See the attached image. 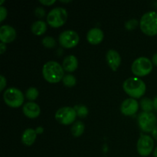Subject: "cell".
Segmentation results:
<instances>
[{"label": "cell", "mask_w": 157, "mask_h": 157, "mask_svg": "<svg viewBox=\"0 0 157 157\" xmlns=\"http://www.w3.org/2000/svg\"><path fill=\"white\" fill-rule=\"evenodd\" d=\"M42 75L44 79L49 83H58L63 79L64 70L62 66L55 61H50L44 64Z\"/></svg>", "instance_id": "1"}, {"label": "cell", "mask_w": 157, "mask_h": 157, "mask_svg": "<svg viewBox=\"0 0 157 157\" xmlns=\"http://www.w3.org/2000/svg\"><path fill=\"white\" fill-rule=\"evenodd\" d=\"M124 91L133 98H140L145 94L147 87L144 81L139 78H129L123 84Z\"/></svg>", "instance_id": "2"}, {"label": "cell", "mask_w": 157, "mask_h": 157, "mask_svg": "<svg viewBox=\"0 0 157 157\" xmlns=\"http://www.w3.org/2000/svg\"><path fill=\"white\" fill-rule=\"evenodd\" d=\"M140 29L149 36L157 35V12L150 11L142 16L140 22Z\"/></svg>", "instance_id": "3"}, {"label": "cell", "mask_w": 157, "mask_h": 157, "mask_svg": "<svg viewBox=\"0 0 157 157\" xmlns=\"http://www.w3.org/2000/svg\"><path fill=\"white\" fill-rule=\"evenodd\" d=\"M3 99L9 107L16 108L22 105L25 98L21 90L15 87H9L3 94Z\"/></svg>", "instance_id": "4"}, {"label": "cell", "mask_w": 157, "mask_h": 157, "mask_svg": "<svg viewBox=\"0 0 157 157\" xmlns=\"http://www.w3.org/2000/svg\"><path fill=\"white\" fill-rule=\"evenodd\" d=\"M131 70L135 76H146L153 71V62L146 57H140L133 61L131 66Z\"/></svg>", "instance_id": "5"}, {"label": "cell", "mask_w": 157, "mask_h": 157, "mask_svg": "<svg viewBox=\"0 0 157 157\" xmlns=\"http://www.w3.org/2000/svg\"><path fill=\"white\" fill-rule=\"evenodd\" d=\"M67 19V12L65 9L56 7L52 9L47 15V22L53 28L62 26Z\"/></svg>", "instance_id": "6"}, {"label": "cell", "mask_w": 157, "mask_h": 157, "mask_svg": "<svg viewBox=\"0 0 157 157\" xmlns=\"http://www.w3.org/2000/svg\"><path fill=\"white\" fill-rule=\"evenodd\" d=\"M157 118L153 113L141 112L138 116V124L141 130L146 133H152L156 128Z\"/></svg>", "instance_id": "7"}, {"label": "cell", "mask_w": 157, "mask_h": 157, "mask_svg": "<svg viewBox=\"0 0 157 157\" xmlns=\"http://www.w3.org/2000/svg\"><path fill=\"white\" fill-rule=\"evenodd\" d=\"M77 117L76 110L71 107H64L58 109L55 113V119L63 125H70L75 121Z\"/></svg>", "instance_id": "8"}, {"label": "cell", "mask_w": 157, "mask_h": 157, "mask_svg": "<svg viewBox=\"0 0 157 157\" xmlns=\"http://www.w3.org/2000/svg\"><path fill=\"white\" fill-rule=\"evenodd\" d=\"M154 147L153 139L149 135L141 134L137 141V152L140 156H148L153 152Z\"/></svg>", "instance_id": "9"}, {"label": "cell", "mask_w": 157, "mask_h": 157, "mask_svg": "<svg viewBox=\"0 0 157 157\" xmlns=\"http://www.w3.org/2000/svg\"><path fill=\"white\" fill-rule=\"evenodd\" d=\"M59 43L65 48H71L75 47L79 42V35L73 30H66L61 32L59 35Z\"/></svg>", "instance_id": "10"}, {"label": "cell", "mask_w": 157, "mask_h": 157, "mask_svg": "<svg viewBox=\"0 0 157 157\" xmlns=\"http://www.w3.org/2000/svg\"><path fill=\"white\" fill-rule=\"evenodd\" d=\"M139 104L134 98H127L124 100L121 106V113L126 116H132L137 112Z\"/></svg>", "instance_id": "11"}, {"label": "cell", "mask_w": 157, "mask_h": 157, "mask_svg": "<svg viewBox=\"0 0 157 157\" xmlns=\"http://www.w3.org/2000/svg\"><path fill=\"white\" fill-rule=\"evenodd\" d=\"M16 38L15 29L9 25H4L0 28V40L2 42L7 44L13 41Z\"/></svg>", "instance_id": "12"}, {"label": "cell", "mask_w": 157, "mask_h": 157, "mask_svg": "<svg viewBox=\"0 0 157 157\" xmlns=\"http://www.w3.org/2000/svg\"><path fill=\"white\" fill-rule=\"evenodd\" d=\"M106 58L109 67L113 71H116L121 63V57L120 54L113 49H110L106 55Z\"/></svg>", "instance_id": "13"}, {"label": "cell", "mask_w": 157, "mask_h": 157, "mask_svg": "<svg viewBox=\"0 0 157 157\" xmlns=\"http://www.w3.org/2000/svg\"><path fill=\"white\" fill-rule=\"evenodd\" d=\"M23 113L30 119H34L39 116L41 113V109L40 107L35 102H28L23 106L22 109Z\"/></svg>", "instance_id": "14"}, {"label": "cell", "mask_w": 157, "mask_h": 157, "mask_svg": "<svg viewBox=\"0 0 157 157\" xmlns=\"http://www.w3.org/2000/svg\"><path fill=\"white\" fill-rule=\"evenodd\" d=\"M104 32L99 28L90 29L87 34V39L91 44H98L104 39Z\"/></svg>", "instance_id": "15"}, {"label": "cell", "mask_w": 157, "mask_h": 157, "mask_svg": "<svg viewBox=\"0 0 157 157\" xmlns=\"http://www.w3.org/2000/svg\"><path fill=\"white\" fill-rule=\"evenodd\" d=\"M78 66V61L75 55H68L63 61L62 67L67 72H73Z\"/></svg>", "instance_id": "16"}, {"label": "cell", "mask_w": 157, "mask_h": 157, "mask_svg": "<svg viewBox=\"0 0 157 157\" xmlns=\"http://www.w3.org/2000/svg\"><path fill=\"white\" fill-rule=\"evenodd\" d=\"M36 137V131L32 128H28L23 132L22 136H21V141H22V144L25 146H31L35 143Z\"/></svg>", "instance_id": "17"}, {"label": "cell", "mask_w": 157, "mask_h": 157, "mask_svg": "<svg viewBox=\"0 0 157 157\" xmlns=\"http://www.w3.org/2000/svg\"><path fill=\"white\" fill-rule=\"evenodd\" d=\"M31 30L35 35H41L47 30V25L42 20H38L32 25Z\"/></svg>", "instance_id": "18"}, {"label": "cell", "mask_w": 157, "mask_h": 157, "mask_svg": "<svg viewBox=\"0 0 157 157\" xmlns=\"http://www.w3.org/2000/svg\"><path fill=\"white\" fill-rule=\"evenodd\" d=\"M140 106L144 112H147V113H152V111L154 109L153 101H152L150 98H144L141 99Z\"/></svg>", "instance_id": "19"}, {"label": "cell", "mask_w": 157, "mask_h": 157, "mask_svg": "<svg viewBox=\"0 0 157 157\" xmlns=\"http://www.w3.org/2000/svg\"><path fill=\"white\" fill-rule=\"evenodd\" d=\"M84 124L81 121H77L71 127V133L75 137L81 136L84 131Z\"/></svg>", "instance_id": "20"}, {"label": "cell", "mask_w": 157, "mask_h": 157, "mask_svg": "<svg viewBox=\"0 0 157 157\" xmlns=\"http://www.w3.org/2000/svg\"><path fill=\"white\" fill-rule=\"evenodd\" d=\"M63 84L67 87H72L76 84V78L74 75H70V74H67L64 76L62 79Z\"/></svg>", "instance_id": "21"}, {"label": "cell", "mask_w": 157, "mask_h": 157, "mask_svg": "<svg viewBox=\"0 0 157 157\" xmlns=\"http://www.w3.org/2000/svg\"><path fill=\"white\" fill-rule=\"evenodd\" d=\"M38 96V89L35 88V87H29L27 90H26L25 93V97L28 100L32 101H35L37 99Z\"/></svg>", "instance_id": "22"}, {"label": "cell", "mask_w": 157, "mask_h": 157, "mask_svg": "<svg viewBox=\"0 0 157 157\" xmlns=\"http://www.w3.org/2000/svg\"><path fill=\"white\" fill-rule=\"evenodd\" d=\"M42 44L44 47L48 48H52L56 45V41L55 39L52 36H46L41 41Z\"/></svg>", "instance_id": "23"}, {"label": "cell", "mask_w": 157, "mask_h": 157, "mask_svg": "<svg viewBox=\"0 0 157 157\" xmlns=\"http://www.w3.org/2000/svg\"><path fill=\"white\" fill-rule=\"evenodd\" d=\"M75 110H76L77 115L81 118L86 117L88 113V110L85 106H75Z\"/></svg>", "instance_id": "24"}, {"label": "cell", "mask_w": 157, "mask_h": 157, "mask_svg": "<svg viewBox=\"0 0 157 157\" xmlns=\"http://www.w3.org/2000/svg\"><path fill=\"white\" fill-rule=\"evenodd\" d=\"M138 25V21L136 19H130L127 21L125 24V27L127 30H133Z\"/></svg>", "instance_id": "25"}, {"label": "cell", "mask_w": 157, "mask_h": 157, "mask_svg": "<svg viewBox=\"0 0 157 157\" xmlns=\"http://www.w3.org/2000/svg\"><path fill=\"white\" fill-rule=\"evenodd\" d=\"M35 15H36L38 18H41L45 15V10L41 7H38L35 9Z\"/></svg>", "instance_id": "26"}, {"label": "cell", "mask_w": 157, "mask_h": 157, "mask_svg": "<svg viewBox=\"0 0 157 157\" xmlns=\"http://www.w3.org/2000/svg\"><path fill=\"white\" fill-rule=\"evenodd\" d=\"M7 16V9L4 6H0V21H4L5 18Z\"/></svg>", "instance_id": "27"}, {"label": "cell", "mask_w": 157, "mask_h": 157, "mask_svg": "<svg viewBox=\"0 0 157 157\" xmlns=\"http://www.w3.org/2000/svg\"><path fill=\"white\" fill-rule=\"evenodd\" d=\"M6 86V79L3 75L0 76V90L2 91Z\"/></svg>", "instance_id": "28"}, {"label": "cell", "mask_w": 157, "mask_h": 157, "mask_svg": "<svg viewBox=\"0 0 157 157\" xmlns=\"http://www.w3.org/2000/svg\"><path fill=\"white\" fill-rule=\"evenodd\" d=\"M39 2L44 6H52L55 2V0H40Z\"/></svg>", "instance_id": "29"}, {"label": "cell", "mask_w": 157, "mask_h": 157, "mask_svg": "<svg viewBox=\"0 0 157 157\" xmlns=\"http://www.w3.org/2000/svg\"><path fill=\"white\" fill-rule=\"evenodd\" d=\"M6 51V44L5 43H0V54H3Z\"/></svg>", "instance_id": "30"}, {"label": "cell", "mask_w": 157, "mask_h": 157, "mask_svg": "<svg viewBox=\"0 0 157 157\" xmlns=\"http://www.w3.org/2000/svg\"><path fill=\"white\" fill-rule=\"evenodd\" d=\"M152 62L154 65L157 66V53H155L153 55V58H152Z\"/></svg>", "instance_id": "31"}, {"label": "cell", "mask_w": 157, "mask_h": 157, "mask_svg": "<svg viewBox=\"0 0 157 157\" xmlns=\"http://www.w3.org/2000/svg\"><path fill=\"white\" fill-rule=\"evenodd\" d=\"M152 136H153V137L156 140H157V126L156 127V128L152 131Z\"/></svg>", "instance_id": "32"}, {"label": "cell", "mask_w": 157, "mask_h": 157, "mask_svg": "<svg viewBox=\"0 0 157 157\" xmlns=\"http://www.w3.org/2000/svg\"><path fill=\"white\" fill-rule=\"evenodd\" d=\"M35 131H36L37 134H41V133H42L43 132H44V129H43V127H37L36 130H35Z\"/></svg>", "instance_id": "33"}, {"label": "cell", "mask_w": 157, "mask_h": 157, "mask_svg": "<svg viewBox=\"0 0 157 157\" xmlns=\"http://www.w3.org/2000/svg\"><path fill=\"white\" fill-rule=\"evenodd\" d=\"M153 106H154V110L157 112V96L153 100Z\"/></svg>", "instance_id": "34"}, {"label": "cell", "mask_w": 157, "mask_h": 157, "mask_svg": "<svg viewBox=\"0 0 157 157\" xmlns=\"http://www.w3.org/2000/svg\"><path fill=\"white\" fill-rule=\"evenodd\" d=\"M153 156L157 157V147H156V148H155L154 151H153Z\"/></svg>", "instance_id": "35"}, {"label": "cell", "mask_w": 157, "mask_h": 157, "mask_svg": "<svg viewBox=\"0 0 157 157\" xmlns=\"http://www.w3.org/2000/svg\"><path fill=\"white\" fill-rule=\"evenodd\" d=\"M61 2H71V1H62V0H61Z\"/></svg>", "instance_id": "36"}, {"label": "cell", "mask_w": 157, "mask_h": 157, "mask_svg": "<svg viewBox=\"0 0 157 157\" xmlns=\"http://www.w3.org/2000/svg\"><path fill=\"white\" fill-rule=\"evenodd\" d=\"M3 2H4V1H1V2H0V4H1V5H2V3H3Z\"/></svg>", "instance_id": "37"}]
</instances>
